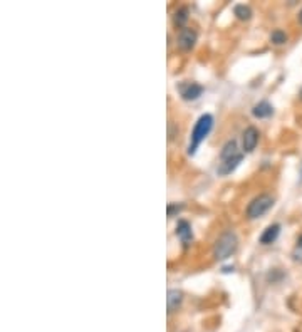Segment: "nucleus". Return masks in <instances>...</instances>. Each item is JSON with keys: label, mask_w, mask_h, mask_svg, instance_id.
I'll use <instances>...</instances> for the list:
<instances>
[{"label": "nucleus", "mask_w": 302, "mask_h": 332, "mask_svg": "<svg viewBox=\"0 0 302 332\" xmlns=\"http://www.w3.org/2000/svg\"><path fill=\"white\" fill-rule=\"evenodd\" d=\"M213 128V116L212 114H202L196 123L193 126V131H191V138H190V146H188V155L193 156L198 146L202 145V141L210 134V131Z\"/></svg>", "instance_id": "obj_1"}, {"label": "nucleus", "mask_w": 302, "mask_h": 332, "mask_svg": "<svg viewBox=\"0 0 302 332\" xmlns=\"http://www.w3.org/2000/svg\"><path fill=\"white\" fill-rule=\"evenodd\" d=\"M237 247H238L237 235L233 231H223L217 239L215 245H213V257L217 260H225V258L235 254Z\"/></svg>", "instance_id": "obj_2"}, {"label": "nucleus", "mask_w": 302, "mask_h": 332, "mask_svg": "<svg viewBox=\"0 0 302 332\" xmlns=\"http://www.w3.org/2000/svg\"><path fill=\"white\" fill-rule=\"evenodd\" d=\"M274 197H270L267 193H262L259 197H255L247 207V218L248 220H255L260 218L262 215H265L270 208L274 207Z\"/></svg>", "instance_id": "obj_3"}, {"label": "nucleus", "mask_w": 302, "mask_h": 332, "mask_svg": "<svg viewBox=\"0 0 302 332\" xmlns=\"http://www.w3.org/2000/svg\"><path fill=\"white\" fill-rule=\"evenodd\" d=\"M196 39H198V35H196V30L191 29V27H185L181 29L178 32V37H176V44L181 51L188 52L195 47L196 44Z\"/></svg>", "instance_id": "obj_4"}, {"label": "nucleus", "mask_w": 302, "mask_h": 332, "mask_svg": "<svg viewBox=\"0 0 302 332\" xmlns=\"http://www.w3.org/2000/svg\"><path fill=\"white\" fill-rule=\"evenodd\" d=\"M178 91L185 101H195L203 94V86L196 82H181L178 86Z\"/></svg>", "instance_id": "obj_5"}, {"label": "nucleus", "mask_w": 302, "mask_h": 332, "mask_svg": "<svg viewBox=\"0 0 302 332\" xmlns=\"http://www.w3.org/2000/svg\"><path fill=\"white\" fill-rule=\"evenodd\" d=\"M259 138H260V133L257 128L254 126H248V128L243 131V136H242V148L245 153H252L255 150V146L259 145Z\"/></svg>", "instance_id": "obj_6"}, {"label": "nucleus", "mask_w": 302, "mask_h": 332, "mask_svg": "<svg viewBox=\"0 0 302 332\" xmlns=\"http://www.w3.org/2000/svg\"><path fill=\"white\" fill-rule=\"evenodd\" d=\"M279 233H280V225L279 223H272V225H269L267 228L264 230V233L260 235L259 242L262 245H270V244H274V242L279 239Z\"/></svg>", "instance_id": "obj_7"}, {"label": "nucleus", "mask_w": 302, "mask_h": 332, "mask_svg": "<svg viewBox=\"0 0 302 332\" xmlns=\"http://www.w3.org/2000/svg\"><path fill=\"white\" fill-rule=\"evenodd\" d=\"M176 236L183 242L185 245H188L191 240H193V231H191V226L186 220H180L178 225H176Z\"/></svg>", "instance_id": "obj_8"}, {"label": "nucleus", "mask_w": 302, "mask_h": 332, "mask_svg": "<svg viewBox=\"0 0 302 332\" xmlns=\"http://www.w3.org/2000/svg\"><path fill=\"white\" fill-rule=\"evenodd\" d=\"M242 155H238V156H235V158H232V160H227V161H222L220 165H218V168H217V173L220 176H227V175H230L232 171H235L237 170V166L240 165L242 163Z\"/></svg>", "instance_id": "obj_9"}, {"label": "nucleus", "mask_w": 302, "mask_h": 332, "mask_svg": "<svg viewBox=\"0 0 302 332\" xmlns=\"http://www.w3.org/2000/svg\"><path fill=\"white\" fill-rule=\"evenodd\" d=\"M190 19V9L185 7V5H181V7H178L175 10V15H173V24L176 29H185L186 22H188Z\"/></svg>", "instance_id": "obj_10"}, {"label": "nucleus", "mask_w": 302, "mask_h": 332, "mask_svg": "<svg viewBox=\"0 0 302 332\" xmlns=\"http://www.w3.org/2000/svg\"><path fill=\"white\" fill-rule=\"evenodd\" d=\"M252 114L255 116V118H259V119L270 118V116L274 114V106L269 101H260L259 104H255V106H254Z\"/></svg>", "instance_id": "obj_11"}, {"label": "nucleus", "mask_w": 302, "mask_h": 332, "mask_svg": "<svg viewBox=\"0 0 302 332\" xmlns=\"http://www.w3.org/2000/svg\"><path fill=\"white\" fill-rule=\"evenodd\" d=\"M181 302H183V294L180 291H175V289H171L168 291V297H166V304H168V312H175V310L180 309Z\"/></svg>", "instance_id": "obj_12"}, {"label": "nucleus", "mask_w": 302, "mask_h": 332, "mask_svg": "<svg viewBox=\"0 0 302 332\" xmlns=\"http://www.w3.org/2000/svg\"><path fill=\"white\" fill-rule=\"evenodd\" d=\"M238 155H240V153H238L237 141L235 139H230V141H227V143L223 145L222 151H220V160L222 161H227V160H232V158H235Z\"/></svg>", "instance_id": "obj_13"}, {"label": "nucleus", "mask_w": 302, "mask_h": 332, "mask_svg": "<svg viewBox=\"0 0 302 332\" xmlns=\"http://www.w3.org/2000/svg\"><path fill=\"white\" fill-rule=\"evenodd\" d=\"M233 14H235L237 19L248 20V19L252 17V9L248 7V5H245V4H238V5L233 7Z\"/></svg>", "instance_id": "obj_14"}, {"label": "nucleus", "mask_w": 302, "mask_h": 332, "mask_svg": "<svg viewBox=\"0 0 302 332\" xmlns=\"http://www.w3.org/2000/svg\"><path fill=\"white\" fill-rule=\"evenodd\" d=\"M270 42H274L275 45H282L287 42V34H285L282 29H275L272 30V34H270Z\"/></svg>", "instance_id": "obj_15"}, {"label": "nucleus", "mask_w": 302, "mask_h": 332, "mask_svg": "<svg viewBox=\"0 0 302 332\" xmlns=\"http://www.w3.org/2000/svg\"><path fill=\"white\" fill-rule=\"evenodd\" d=\"M181 208H183V205H173V203H170L168 208H166V212H168V217L171 218V217L175 215V212H180Z\"/></svg>", "instance_id": "obj_16"}, {"label": "nucleus", "mask_w": 302, "mask_h": 332, "mask_svg": "<svg viewBox=\"0 0 302 332\" xmlns=\"http://www.w3.org/2000/svg\"><path fill=\"white\" fill-rule=\"evenodd\" d=\"M297 247L299 249H302V235L299 236V240H297Z\"/></svg>", "instance_id": "obj_17"}, {"label": "nucleus", "mask_w": 302, "mask_h": 332, "mask_svg": "<svg viewBox=\"0 0 302 332\" xmlns=\"http://www.w3.org/2000/svg\"><path fill=\"white\" fill-rule=\"evenodd\" d=\"M299 22L302 24V10H300V12H299Z\"/></svg>", "instance_id": "obj_18"}, {"label": "nucleus", "mask_w": 302, "mask_h": 332, "mask_svg": "<svg viewBox=\"0 0 302 332\" xmlns=\"http://www.w3.org/2000/svg\"><path fill=\"white\" fill-rule=\"evenodd\" d=\"M299 96H300V99H302V89H300V94H299Z\"/></svg>", "instance_id": "obj_19"}]
</instances>
